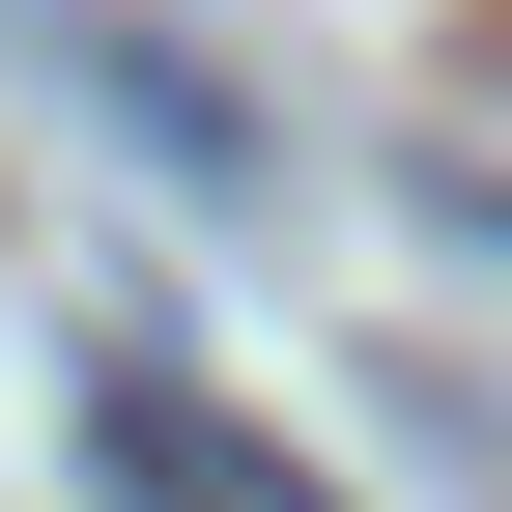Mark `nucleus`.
<instances>
[{"label": "nucleus", "mask_w": 512, "mask_h": 512, "mask_svg": "<svg viewBox=\"0 0 512 512\" xmlns=\"http://www.w3.org/2000/svg\"><path fill=\"white\" fill-rule=\"evenodd\" d=\"M29 86H86L114 143H143V171H200V200H285V143H256V114L143 29V0H29Z\"/></svg>", "instance_id": "obj_1"}, {"label": "nucleus", "mask_w": 512, "mask_h": 512, "mask_svg": "<svg viewBox=\"0 0 512 512\" xmlns=\"http://www.w3.org/2000/svg\"><path fill=\"white\" fill-rule=\"evenodd\" d=\"M86 456L143 484V512H342V484L285 456V427H228V399H200L171 342H86Z\"/></svg>", "instance_id": "obj_2"}, {"label": "nucleus", "mask_w": 512, "mask_h": 512, "mask_svg": "<svg viewBox=\"0 0 512 512\" xmlns=\"http://www.w3.org/2000/svg\"><path fill=\"white\" fill-rule=\"evenodd\" d=\"M456 228H484V200H456ZM484 256H512V228H484Z\"/></svg>", "instance_id": "obj_3"}]
</instances>
